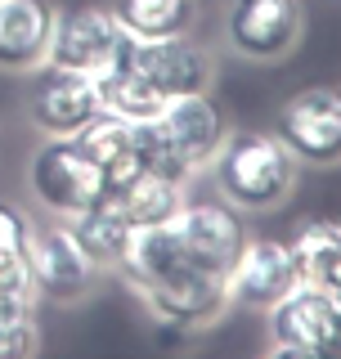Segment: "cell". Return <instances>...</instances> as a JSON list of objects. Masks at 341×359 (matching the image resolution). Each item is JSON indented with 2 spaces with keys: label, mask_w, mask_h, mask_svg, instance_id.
I'll return each instance as SVG.
<instances>
[{
  "label": "cell",
  "mask_w": 341,
  "mask_h": 359,
  "mask_svg": "<svg viewBox=\"0 0 341 359\" xmlns=\"http://www.w3.org/2000/svg\"><path fill=\"white\" fill-rule=\"evenodd\" d=\"M108 9L135 41L185 36L198 22V0H108Z\"/></svg>",
  "instance_id": "18"
},
{
  "label": "cell",
  "mask_w": 341,
  "mask_h": 359,
  "mask_svg": "<svg viewBox=\"0 0 341 359\" xmlns=\"http://www.w3.org/2000/svg\"><path fill=\"white\" fill-rule=\"evenodd\" d=\"M54 9L45 0H0V72L27 76L45 63Z\"/></svg>",
  "instance_id": "15"
},
{
  "label": "cell",
  "mask_w": 341,
  "mask_h": 359,
  "mask_svg": "<svg viewBox=\"0 0 341 359\" xmlns=\"http://www.w3.org/2000/svg\"><path fill=\"white\" fill-rule=\"evenodd\" d=\"M297 283V265L283 238H265V233H247V243L238 247V256L225 269V292H229V306H247L265 314L274 301Z\"/></svg>",
  "instance_id": "12"
},
{
  "label": "cell",
  "mask_w": 341,
  "mask_h": 359,
  "mask_svg": "<svg viewBox=\"0 0 341 359\" xmlns=\"http://www.w3.org/2000/svg\"><path fill=\"white\" fill-rule=\"evenodd\" d=\"M140 301L149 306V314L166 328H211L225 310H229V292H225V274L202 265H175L170 274L153 278L149 287H140Z\"/></svg>",
  "instance_id": "8"
},
{
  "label": "cell",
  "mask_w": 341,
  "mask_h": 359,
  "mask_svg": "<svg viewBox=\"0 0 341 359\" xmlns=\"http://www.w3.org/2000/svg\"><path fill=\"white\" fill-rule=\"evenodd\" d=\"M297 278L319 283L328 292H341V224L337 220H305L288 238Z\"/></svg>",
  "instance_id": "17"
},
{
  "label": "cell",
  "mask_w": 341,
  "mask_h": 359,
  "mask_svg": "<svg viewBox=\"0 0 341 359\" xmlns=\"http://www.w3.org/2000/svg\"><path fill=\"white\" fill-rule=\"evenodd\" d=\"M175 229H180V243H185L189 261L202 269H215V274H225L229 261L238 256V247L247 243L243 211L234 202H225L220 194H211V198L185 194V202L175 211Z\"/></svg>",
  "instance_id": "10"
},
{
  "label": "cell",
  "mask_w": 341,
  "mask_h": 359,
  "mask_svg": "<svg viewBox=\"0 0 341 359\" xmlns=\"http://www.w3.org/2000/svg\"><path fill=\"white\" fill-rule=\"evenodd\" d=\"M185 243H180V229H175V216L170 220H153V224H131L126 229V243L117 252V274L131 292L149 287L153 278L170 274L175 265H185Z\"/></svg>",
  "instance_id": "14"
},
{
  "label": "cell",
  "mask_w": 341,
  "mask_h": 359,
  "mask_svg": "<svg viewBox=\"0 0 341 359\" xmlns=\"http://www.w3.org/2000/svg\"><path fill=\"white\" fill-rule=\"evenodd\" d=\"M27 243H32V216L18 202L0 198V287H32Z\"/></svg>",
  "instance_id": "22"
},
{
  "label": "cell",
  "mask_w": 341,
  "mask_h": 359,
  "mask_svg": "<svg viewBox=\"0 0 341 359\" xmlns=\"http://www.w3.org/2000/svg\"><path fill=\"white\" fill-rule=\"evenodd\" d=\"M104 274L99 261L86 252V243L76 238V229L59 216H50L45 224H32V243H27V278L32 292L45 301H81L95 278Z\"/></svg>",
  "instance_id": "4"
},
{
  "label": "cell",
  "mask_w": 341,
  "mask_h": 359,
  "mask_svg": "<svg viewBox=\"0 0 341 359\" xmlns=\"http://www.w3.org/2000/svg\"><path fill=\"white\" fill-rule=\"evenodd\" d=\"M211 184L238 211H274L297 189V157L274 130H229L207 162Z\"/></svg>",
  "instance_id": "1"
},
{
  "label": "cell",
  "mask_w": 341,
  "mask_h": 359,
  "mask_svg": "<svg viewBox=\"0 0 341 359\" xmlns=\"http://www.w3.org/2000/svg\"><path fill=\"white\" fill-rule=\"evenodd\" d=\"M67 224H72L76 238L86 243V252L99 261V269H112V265H117V252H121V243H126L131 220L117 211V202L108 198V189H104V198H99L95 207H86L81 216H72Z\"/></svg>",
  "instance_id": "21"
},
{
  "label": "cell",
  "mask_w": 341,
  "mask_h": 359,
  "mask_svg": "<svg viewBox=\"0 0 341 359\" xmlns=\"http://www.w3.org/2000/svg\"><path fill=\"white\" fill-rule=\"evenodd\" d=\"M27 189L45 216L72 220L104 198L108 180L72 140H41L27 162Z\"/></svg>",
  "instance_id": "3"
},
{
  "label": "cell",
  "mask_w": 341,
  "mask_h": 359,
  "mask_svg": "<svg viewBox=\"0 0 341 359\" xmlns=\"http://www.w3.org/2000/svg\"><path fill=\"white\" fill-rule=\"evenodd\" d=\"M274 135L301 166H337L341 162V90L310 86L288 95L274 112Z\"/></svg>",
  "instance_id": "5"
},
{
  "label": "cell",
  "mask_w": 341,
  "mask_h": 359,
  "mask_svg": "<svg viewBox=\"0 0 341 359\" xmlns=\"http://www.w3.org/2000/svg\"><path fill=\"white\" fill-rule=\"evenodd\" d=\"M269 355L279 359H333L341 355V310L337 297L319 283L297 278L265 310Z\"/></svg>",
  "instance_id": "2"
},
{
  "label": "cell",
  "mask_w": 341,
  "mask_h": 359,
  "mask_svg": "<svg viewBox=\"0 0 341 359\" xmlns=\"http://www.w3.org/2000/svg\"><path fill=\"white\" fill-rule=\"evenodd\" d=\"M72 144L104 171L108 184H126L131 175H140V162H135V121L117 117V112H99L81 135H72Z\"/></svg>",
  "instance_id": "16"
},
{
  "label": "cell",
  "mask_w": 341,
  "mask_h": 359,
  "mask_svg": "<svg viewBox=\"0 0 341 359\" xmlns=\"http://www.w3.org/2000/svg\"><path fill=\"white\" fill-rule=\"evenodd\" d=\"M333 297H337V310H341V292H333Z\"/></svg>",
  "instance_id": "23"
},
{
  "label": "cell",
  "mask_w": 341,
  "mask_h": 359,
  "mask_svg": "<svg viewBox=\"0 0 341 359\" xmlns=\"http://www.w3.org/2000/svg\"><path fill=\"white\" fill-rule=\"evenodd\" d=\"M135 162H140L144 175H157V180L180 184V189H189L193 175H198V166H193L189 157L170 144V135L162 130V121H157V117L135 121Z\"/></svg>",
  "instance_id": "20"
},
{
  "label": "cell",
  "mask_w": 341,
  "mask_h": 359,
  "mask_svg": "<svg viewBox=\"0 0 341 359\" xmlns=\"http://www.w3.org/2000/svg\"><path fill=\"white\" fill-rule=\"evenodd\" d=\"M301 0H229L225 9V41L252 63L283 59L301 41Z\"/></svg>",
  "instance_id": "9"
},
{
  "label": "cell",
  "mask_w": 341,
  "mask_h": 359,
  "mask_svg": "<svg viewBox=\"0 0 341 359\" xmlns=\"http://www.w3.org/2000/svg\"><path fill=\"white\" fill-rule=\"evenodd\" d=\"M27 81V121L41 130V140H72L104 112L99 81L67 67H32Z\"/></svg>",
  "instance_id": "6"
},
{
  "label": "cell",
  "mask_w": 341,
  "mask_h": 359,
  "mask_svg": "<svg viewBox=\"0 0 341 359\" xmlns=\"http://www.w3.org/2000/svg\"><path fill=\"white\" fill-rule=\"evenodd\" d=\"M126 32L112 18L108 5H76V9H54L50 41H45V63L67 67V72L99 76L104 67L126 50Z\"/></svg>",
  "instance_id": "7"
},
{
  "label": "cell",
  "mask_w": 341,
  "mask_h": 359,
  "mask_svg": "<svg viewBox=\"0 0 341 359\" xmlns=\"http://www.w3.org/2000/svg\"><path fill=\"white\" fill-rule=\"evenodd\" d=\"M189 189L180 184H166V180L157 175H131L126 184H108V198L117 202V211L126 216L131 224H153V220H170L180 211V202H185Z\"/></svg>",
  "instance_id": "19"
},
{
  "label": "cell",
  "mask_w": 341,
  "mask_h": 359,
  "mask_svg": "<svg viewBox=\"0 0 341 359\" xmlns=\"http://www.w3.org/2000/svg\"><path fill=\"white\" fill-rule=\"evenodd\" d=\"M131 67L157 99L211 90V54H207L202 41H193V32H185V36L135 41L131 45Z\"/></svg>",
  "instance_id": "11"
},
{
  "label": "cell",
  "mask_w": 341,
  "mask_h": 359,
  "mask_svg": "<svg viewBox=\"0 0 341 359\" xmlns=\"http://www.w3.org/2000/svg\"><path fill=\"white\" fill-rule=\"evenodd\" d=\"M157 121H162V130L170 135V144H175V149L198 166V171H207V162L215 157L220 140L229 135V121H225L220 104H215L207 90L166 99L162 112H157Z\"/></svg>",
  "instance_id": "13"
}]
</instances>
